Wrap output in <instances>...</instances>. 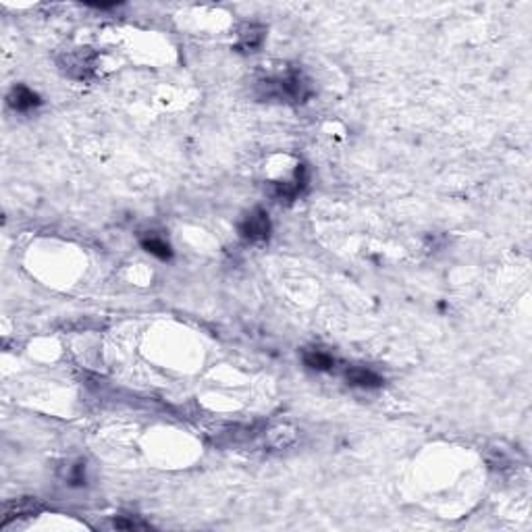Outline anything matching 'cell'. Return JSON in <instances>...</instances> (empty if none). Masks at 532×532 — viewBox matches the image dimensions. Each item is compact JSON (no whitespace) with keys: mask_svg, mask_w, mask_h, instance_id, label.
Here are the masks:
<instances>
[{"mask_svg":"<svg viewBox=\"0 0 532 532\" xmlns=\"http://www.w3.org/2000/svg\"><path fill=\"white\" fill-rule=\"evenodd\" d=\"M304 364L312 370H322V372H329L335 368V358L329 356L327 352H318V349H310L304 354Z\"/></svg>","mask_w":532,"mask_h":532,"instance_id":"8fae6325","label":"cell"},{"mask_svg":"<svg viewBox=\"0 0 532 532\" xmlns=\"http://www.w3.org/2000/svg\"><path fill=\"white\" fill-rule=\"evenodd\" d=\"M56 63H58V69L67 77L83 81L96 73L98 54L96 50H92L90 46H77V48L63 50Z\"/></svg>","mask_w":532,"mask_h":532,"instance_id":"7a4b0ae2","label":"cell"},{"mask_svg":"<svg viewBox=\"0 0 532 532\" xmlns=\"http://www.w3.org/2000/svg\"><path fill=\"white\" fill-rule=\"evenodd\" d=\"M308 185V173H306V167L304 165H297V170L293 175L291 181H281V183H275L270 194L279 200H293L297 195L302 194Z\"/></svg>","mask_w":532,"mask_h":532,"instance_id":"277c9868","label":"cell"},{"mask_svg":"<svg viewBox=\"0 0 532 532\" xmlns=\"http://www.w3.org/2000/svg\"><path fill=\"white\" fill-rule=\"evenodd\" d=\"M40 509V506L31 499H19L15 503H6L4 508V518H2V526H6L11 520L15 518H24V516H31Z\"/></svg>","mask_w":532,"mask_h":532,"instance_id":"9c48e42d","label":"cell"},{"mask_svg":"<svg viewBox=\"0 0 532 532\" xmlns=\"http://www.w3.org/2000/svg\"><path fill=\"white\" fill-rule=\"evenodd\" d=\"M266 38V27L265 25L258 24H247L243 25L237 34V42H235V48L240 52H256V50L262 46Z\"/></svg>","mask_w":532,"mask_h":532,"instance_id":"5b68a950","label":"cell"},{"mask_svg":"<svg viewBox=\"0 0 532 532\" xmlns=\"http://www.w3.org/2000/svg\"><path fill=\"white\" fill-rule=\"evenodd\" d=\"M9 106L13 108V111H17V113H27V111H31V108H36V106H40L42 104V100L40 96L34 92V90H29L27 86H15L11 92H9Z\"/></svg>","mask_w":532,"mask_h":532,"instance_id":"8992f818","label":"cell"},{"mask_svg":"<svg viewBox=\"0 0 532 532\" xmlns=\"http://www.w3.org/2000/svg\"><path fill=\"white\" fill-rule=\"evenodd\" d=\"M345 379L352 387H362V389H377L381 387L385 383V379L368 368H360V366H354L349 370H345Z\"/></svg>","mask_w":532,"mask_h":532,"instance_id":"52a82bcc","label":"cell"},{"mask_svg":"<svg viewBox=\"0 0 532 532\" xmlns=\"http://www.w3.org/2000/svg\"><path fill=\"white\" fill-rule=\"evenodd\" d=\"M240 235L245 242H266L270 235V218L262 208H254L240 222Z\"/></svg>","mask_w":532,"mask_h":532,"instance_id":"3957f363","label":"cell"},{"mask_svg":"<svg viewBox=\"0 0 532 532\" xmlns=\"http://www.w3.org/2000/svg\"><path fill=\"white\" fill-rule=\"evenodd\" d=\"M258 94L266 100L277 98V100L293 102V104H302L310 98L312 88H310L308 77L300 69H290L285 75L262 79L258 83Z\"/></svg>","mask_w":532,"mask_h":532,"instance_id":"6da1fadb","label":"cell"},{"mask_svg":"<svg viewBox=\"0 0 532 532\" xmlns=\"http://www.w3.org/2000/svg\"><path fill=\"white\" fill-rule=\"evenodd\" d=\"M297 436V431L291 424H277L266 431V445L272 449H283L291 445Z\"/></svg>","mask_w":532,"mask_h":532,"instance_id":"ba28073f","label":"cell"},{"mask_svg":"<svg viewBox=\"0 0 532 532\" xmlns=\"http://www.w3.org/2000/svg\"><path fill=\"white\" fill-rule=\"evenodd\" d=\"M65 481L73 484V486H81V484L86 483V464L83 461L71 464L67 468V472H65Z\"/></svg>","mask_w":532,"mask_h":532,"instance_id":"7c38bea8","label":"cell"},{"mask_svg":"<svg viewBox=\"0 0 532 532\" xmlns=\"http://www.w3.org/2000/svg\"><path fill=\"white\" fill-rule=\"evenodd\" d=\"M142 247H144L148 254L160 258V260H170L173 256V250H170L169 242H165L163 237H156V235H145L140 240Z\"/></svg>","mask_w":532,"mask_h":532,"instance_id":"30bf717a","label":"cell"},{"mask_svg":"<svg viewBox=\"0 0 532 532\" xmlns=\"http://www.w3.org/2000/svg\"><path fill=\"white\" fill-rule=\"evenodd\" d=\"M115 528H119V531H142V528H148V524L142 522V520H125V518H117V520H115Z\"/></svg>","mask_w":532,"mask_h":532,"instance_id":"4fadbf2b","label":"cell"}]
</instances>
